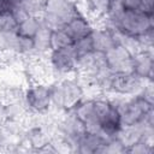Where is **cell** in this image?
Segmentation results:
<instances>
[{
    "label": "cell",
    "mask_w": 154,
    "mask_h": 154,
    "mask_svg": "<svg viewBox=\"0 0 154 154\" xmlns=\"http://www.w3.org/2000/svg\"><path fill=\"white\" fill-rule=\"evenodd\" d=\"M52 106L58 111H71L84 99L83 85L76 78H63L49 84Z\"/></svg>",
    "instance_id": "obj_1"
},
{
    "label": "cell",
    "mask_w": 154,
    "mask_h": 154,
    "mask_svg": "<svg viewBox=\"0 0 154 154\" xmlns=\"http://www.w3.org/2000/svg\"><path fill=\"white\" fill-rule=\"evenodd\" d=\"M81 12L76 2L70 0H47L41 20L52 30H57L63 29L69 20Z\"/></svg>",
    "instance_id": "obj_2"
},
{
    "label": "cell",
    "mask_w": 154,
    "mask_h": 154,
    "mask_svg": "<svg viewBox=\"0 0 154 154\" xmlns=\"http://www.w3.org/2000/svg\"><path fill=\"white\" fill-rule=\"evenodd\" d=\"M94 109L100 124L101 134L106 137H116L122 129L120 114L109 99H94Z\"/></svg>",
    "instance_id": "obj_3"
},
{
    "label": "cell",
    "mask_w": 154,
    "mask_h": 154,
    "mask_svg": "<svg viewBox=\"0 0 154 154\" xmlns=\"http://www.w3.org/2000/svg\"><path fill=\"white\" fill-rule=\"evenodd\" d=\"M24 103L30 113L45 114L52 107L49 84L32 83L24 90Z\"/></svg>",
    "instance_id": "obj_4"
},
{
    "label": "cell",
    "mask_w": 154,
    "mask_h": 154,
    "mask_svg": "<svg viewBox=\"0 0 154 154\" xmlns=\"http://www.w3.org/2000/svg\"><path fill=\"white\" fill-rule=\"evenodd\" d=\"M146 82L135 73H112L106 91L119 96H132L143 89Z\"/></svg>",
    "instance_id": "obj_5"
},
{
    "label": "cell",
    "mask_w": 154,
    "mask_h": 154,
    "mask_svg": "<svg viewBox=\"0 0 154 154\" xmlns=\"http://www.w3.org/2000/svg\"><path fill=\"white\" fill-rule=\"evenodd\" d=\"M48 64L54 76H66L77 72V58L71 47L53 49L48 55Z\"/></svg>",
    "instance_id": "obj_6"
},
{
    "label": "cell",
    "mask_w": 154,
    "mask_h": 154,
    "mask_svg": "<svg viewBox=\"0 0 154 154\" xmlns=\"http://www.w3.org/2000/svg\"><path fill=\"white\" fill-rule=\"evenodd\" d=\"M107 67L113 73H132V54L122 43L105 53Z\"/></svg>",
    "instance_id": "obj_7"
},
{
    "label": "cell",
    "mask_w": 154,
    "mask_h": 154,
    "mask_svg": "<svg viewBox=\"0 0 154 154\" xmlns=\"http://www.w3.org/2000/svg\"><path fill=\"white\" fill-rule=\"evenodd\" d=\"M70 112L73 113L76 118H78L85 126L87 131L89 132H95V134H101L100 124L95 114L94 109V100L93 99H83L81 102H78ZM102 135V134H101Z\"/></svg>",
    "instance_id": "obj_8"
},
{
    "label": "cell",
    "mask_w": 154,
    "mask_h": 154,
    "mask_svg": "<svg viewBox=\"0 0 154 154\" xmlns=\"http://www.w3.org/2000/svg\"><path fill=\"white\" fill-rule=\"evenodd\" d=\"M153 51L143 49L132 55V73H135L140 78L153 82Z\"/></svg>",
    "instance_id": "obj_9"
},
{
    "label": "cell",
    "mask_w": 154,
    "mask_h": 154,
    "mask_svg": "<svg viewBox=\"0 0 154 154\" xmlns=\"http://www.w3.org/2000/svg\"><path fill=\"white\" fill-rule=\"evenodd\" d=\"M107 141H108V137H106L101 134H95V132L87 131L81 137V140L78 141L77 153H82V154L105 153Z\"/></svg>",
    "instance_id": "obj_10"
},
{
    "label": "cell",
    "mask_w": 154,
    "mask_h": 154,
    "mask_svg": "<svg viewBox=\"0 0 154 154\" xmlns=\"http://www.w3.org/2000/svg\"><path fill=\"white\" fill-rule=\"evenodd\" d=\"M93 29H94V26L91 25V23L82 13L73 17L63 28V30L71 37V40L73 42L82 38V37H85V36L90 35Z\"/></svg>",
    "instance_id": "obj_11"
},
{
    "label": "cell",
    "mask_w": 154,
    "mask_h": 154,
    "mask_svg": "<svg viewBox=\"0 0 154 154\" xmlns=\"http://www.w3.org/2000/svg\"><path fill=\"white\" fill-rule=\"evenodd\" d=\"M51 34H52V29L46 24H43L42 22L40 29L32 37L35 52L37 55H43L51 52Z\"/></svg>",
    "instance_id": "obj_12"
},
{
    "label": "cell",
    "mask_w": 154,
    "mask_h": 154,
    "mask_svg": "<svg viewBox=\"0 0 154 154\" xmlns=\"http://www.w3.org/2000/svg\"><path fill=\"white\" fill-rule=\"evenodd\" d=\"M41 24H42L41 17L29 16L24 20H22L20 23H18L17 35L18 36H22V37H26V38H32L35 36V34L37 32V30L40 29Z\"/></svg>",
    "instance_id": "obj_13"
},
{
    "label": "cell",
    "mask_w": 154,
    "mask_h": 154,
    "mask_svg": "<svg viewBox=\"0 0 154 154\" xmlns=\"http://www.w3.org/2000/svg\"><path fill=\"white\" fill-rule=\"evenodd\" d=\"M72 45H73V41L71 40V37L63 29L52 30V34H51V51L67 48V47H71Z\"/></svg>",
    "instance_id": "obj_14"
},
{
    "label": "cell",
    "mask_w": 154,
    "mask_h": 154,
    "mask_svg": "<svg viewBox=\"0 0 154 154\" xmlns=\"http://www.w3.org/2000/svg\"><path fill=\"white\" fill-rule=\"evenodd\" d=\"M72 49L75 52V55H76L77 60L88 55V54H90V53H93L94 52V45H93L91 34L75 41L73 45H72Z\"/></svg>",
    "instance_id": "obj_15"
},
{
    "label": "cell",
    "mask_w": 154,
    "mask_h": 154,
    "mask_svg": "<svg viewBox=\"0 0 154 154\" xmlns=\"http://www.w3.org/2000/svg\"><path fill=\"white\" fill-rule=\"evenodd\" d=\"M47 0H19V5L25 10L29 16L41 17Z\"/></svg>",
    "instance_id": "obj_16"
},
{
    "label": "cell",
    "mask_w": 154,
    "mask_h": 154,
    "mask_svg": "<svg viewBox=\"0 0 154 154\" xmlns=\"http://www.w3.org/2000/svg\"><path fill=\"white\" fill-rule=\"evenodd\" d=\"M154 150L153 143H149L141 138L138 142H136L131 148H129L128 153H135V154H150Z\"/></svg>",
    "instance_id": "obj_17"
},
{
    "label": "cell",
    "mask_w": 154,
    "mask_h": 154,
    "mask_svg": "<svg viewBox=\"0 0 154 154\" xmlns=\"http://www.w3.org/2000/svg\"><path fill=\"white\" fill-rule=\"evenodd\" d=\"M17 5H19V4H16L12 0H0V16L11 14L13 7Z\"/></svg>",
    "instance_id": "obj_18"
},
{
    "label": "cell",
    "mask_w": 154,
    "mask_h": 154,
    "mask_svg": "<svg viewBox=\"0 0 154 154\" xmlns=\"http://www.w3.org/2000/svg\"><path fill=\"white\" fill-rule=\"evenodd\" d=\"M154 0H140V10L147 14H153Z\"/></svg>",
    "instance_id": "obj_19"
},
{
    "label": "cell",
    "mask_w": 154,
    "mask_h": 154,
    "mask_svg": "<svg viewBox=\"0 0 154 154\" xmlns=\"http://www.w3.org/2000/svg\"><path fill=\"white\" fill-rule=\"evenodd\" d=\"M124 10H140V0H120Z\"/></svg>",
    "instance_id": "obj_20"
},
{
    "label": "cell",
    "mask_w": 154,
    "mask_h": 154,
    "mask_svg": "<svg viewBox=\"0 0 154 154\" xmlns=\"http://www.w3.org/2000/svg\"><path fill=\"white\" fill-rule=\"evenodd\" d=\"M6 112H5V102L0 100V126L6 122Z\"/></svg>",
    "instance_id": "obj_21"
},
{
    "label": "cell",
    "mask_w": 154,
    "mask_h": 154,
    "mask_svg": "<svg viewBox=\"0 0 154 154\" xmlns=\"http://www.w3.org/2000/svg\"><path fill=\"white\" fill-rule=\"evenodd\" d=\"M111 2H120V0H109Z\"/></svg>",
    "instance_id": "obj_22"
}]
</instances>
